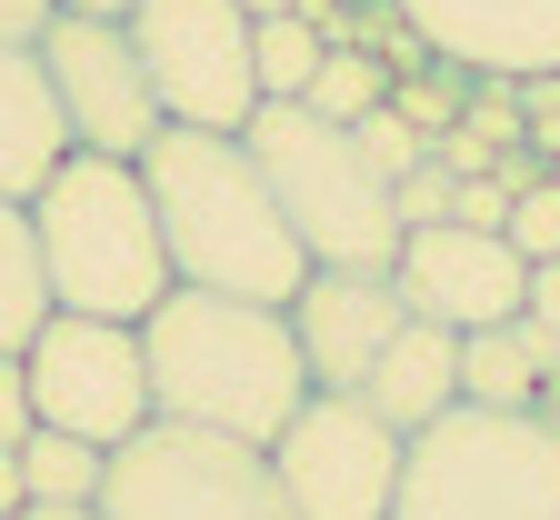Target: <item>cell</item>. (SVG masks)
<instances>
[{
    "mask_svg": "<svg viewBox=\"0 0 560 520\" xmlns=\"http://www.w3.org/2000/svg\"><path fill=\"white\" fill-rule=\"evenodd\" d=\"M140 360H151V420L221 430L270 451L291 411L311 401V370L291 340V311L231 301V290H161V311L140 321Z\"/></svg>",
    "mask_w": 560,
    "mask_h": 520,
    "instance_id": "6da1fadb",
    "label": "cell"
},
{
    "mask_svg": "<svg viewBox=\"0 0 560 520\" xmlns=\"http://www.w3.org/2000/svg\"><path fill=\"white\" fill-rule=\"evenodd\" d=\"M140 181H151V210H161L171 280L291 311V290L311 280V251L291 241V220H280V200H270L241 130H180L171 120L140 151Z\"/></svg>",
    "mask_w": 560,
    "mask_h": 520,
    "instance_id": "7a4b0ae2",
    "label": "cell"
},
{
    "mask_svg": "<svg viewBox=\"0 0 560 520\" xmlns=\"http://www.w3.org/2000/svg\"><path fill=\"white\" fill-rule=\"evenodd\" d=\"M31 231H40V270H50V301L60 311H91V321H151L171 280L161 251V210L140 161H101V151H70L40 190H31Z\"/></svg>",
    "mask_w": 560,
    "mask_h": 520,
    "instance_id": "3957f363",
    "label": "cell"
},
{
    "mask_svg": "<svg viewBox=\"0 0 560 520\" xmlns=\"http://www.w3.org/2000/svg\"><path fill=\"white\" fill-rule=\"evenodd\" d=\"M241 140H250L280 220H291V241L311 251V270H390L400 261V200L340 120H320L311 101H260Z\"/></svg>",
    "mask_w": 560,
    "mask_h": 520,
    "instance_id": "277c9868",
    "label": "cell"
},
{
    "mask_svg": "<svg viewBox=\"0 0 560 520\" xmlns=\"http://www.w3.org/2000/svg\"><path fill=\"white\" fill-rule=\"evenodd\" d=\"M390 520H560V430L540 411H441L400 451Z\"/></svg>",
    "mask_w": 560,
    "mask_h": 520,
    "instance_id": "5b68a950",
    "label": "cell"
},
{
    "mask_svg": "<svg viewBox=\"0 0 560 520\" xmlns=\"http://www.w3.org/2000/svg\"><path fill=\"white\" fill-rule=\"evenodd\" d=\"M101 520H291V500L270 481V451L221 440V430L151 420L140 440L110 451Z\"/></svg>",
    "mask_w": 560,
    "mask_h": 520,
    "instance_id": "8992f818",
    "label": "cell"
},
{
    "mask_svg": "<svg viewBox=\"0 0 560 520\" xmlns=\"http://www.w3.org/2000/svg\"><path fill=\"white\" fill-rule=\"evenodd\" d=\"M130 50L161 91V120L180 130H250L260 70H250V11L241 0H130Z\"/></svg>",
    "mask_w": 560,
    "mask_h": 520,
    "instance_id": "52a82bcc",
    "label": "cell"
},
{
    "mask_svg": "<svg viewBox=\"0 0 560 520\" xmlns=\"http://www.w3.org/2000/svg\"><path fill=\"white\" fill-rule=\"evenodd\" d=\"M31 370V411L40 430H70L91 451L151 430V360H140V321H91V311H50L40 340L21 350Z\"/></svg>",
    "mask_w": 560,
    "mask_h": 520,
    "instance_id": "ba28073f",
    "label": "cell"
},
{
    "mask_svg": "<svg viewBox=\"0 0 560 520\" xmlns=\"http://www.w3.org/2000/svg\"><path fill=\"white\" fill-rule=\"evenodd\" d=\"M400 451L410 440L350 391H311L291 430L270 440V481L291 500V520H390L400 500Z\"/></svg>",
    "mask_w": 560,
    "mask_h": 520,
    "instance_id": "9c48e42d",
    "label": "cell"
},
{
    "mask_svg": "<svg viewBox=\"0 0 560 520\" xmlns=\"http://www.w3.org/2000/svg\"><path fill=\"white\" fill-rule=\"evenodd\" d=\"M40 70H50V101L70 120V151H101V161H140L151 140L171 130L161 120V91L130 50V21H101V11H50L40 21Z\"/></svg>",
    "mask_w": 560,
    "mask_h": 520,
    "instance_id": "30bf717a",
    "label": "cell"
},
{
    "mask_svg": "<svg viewBox=\"0 0 560 520\" xmlns=\"http://www.w3.org/2000/svg\"><path fill=\"white\" fill-rule=\"evenodd\" d=\"M390 270H400L410 321H441V331L521 321V301H530V261L511 251V231H470V220H420V231H400Z\"/></svg>",
    "mask_w": 560,
    "mask_h": 520,
    "instance_id": "8fae6325",
    "label": "cell"
},
{
    "mask_svg": "<svg viewBox=\"0 0 560 520\" xmlns=\"http://www.w3.org/2000/svg\"><path fill=\"white\" fill-rule=\"evenodd\" d=\"M400 321H410L400 270H311L291 290V340H301L311 391H361L371 360L400 340Z\"/></svg>",
    "mask_w": 560,
    "mask_h": 520,
    "instance_id": "7c38bea8",
    "label": "cell"
},
{
    "mask_svg": "<svg viewBox=\"0 0 560 520\" xmlns=\"http://www.w3.org/2000/svg\"><path fill=\"white\" fill-rule=\"evenodd\" d=\"M410 41L470 70V81H530L560 70V0H390Z\"/></svg>",
    "mask_w": 560,
    "mask_h": 520,
    "instance_id": "4fadbf2b",
    "label": "cell"
},
{
    "mask_svg": "<svg viewBox=\"0 0 560 520\" xmlns=\"http://www.w3.org/2000/svg\"><path fill=\"white\" fill-rule=\"evenodd\" d=\"M70 161V120L50 101V70L31 41H0V200H31Z\"/></svg>",
    "mask_w": 560,
    "mask_h": 520,
    "instance_id": "5bb4252c",
    "label": "cell"
},
{
    "mask_svg": "<svg viewBox=\"0 0 560 520\" xmlns=\"http://www.w3.org/2000/svg\"><path fill=\"white\" fill-rule=\"evenodd\" d=\"M350 401H371L400 440L431 430L441 411H460V331H441V321H400V340L371 360V381L350 391Z\"/></svg>",
    "mask_w": 560,
    "mask_h": 520,
    "instance_id": "9a60e30c",
    "label": "cell"
},
{
    "mask_svg": "<svg viewBox=\"0 0 560 520\" xmlns=\"http://www.w3.org/2000/svg\"><path fill=\"white\" fill-rule=\"evenodd\" d=\"M550 381H560V350H550L530 321L460 331V401H470V411H540Z\"/></svg>",
    "mask_w": 560,
    "mask_h": 520,
    "instance_id": "2e32d148",
    "label": "cell"
},
{
    "mask_svg": "<svg viewBox=\"0 0 560 520\" xmlns=\"http://www.w3.org/2000/svg\"><path fill=\"white\" fill-rule=\"evenodd\" d=\"M50 270H40V231H31V200H0V350H31L50 321Z\"/></svg>",
    "mask_w": 560,
    "mask_h": 520,
    "instance_id": "e0dca14e",
    "label": "cell"
},
{
    "mask_svg": "<svg viewBox=\"0 0 560 520\" xmlns=\"http://www.w3.org/2000/svg\"><path fill=\"white\" fill-rule=\"evenodd\" d=\"M21 481H31V500H50V510H101L110 451H91V440H70V430H31V440H21Z\"/></svg>",
    "mask_w": 560,
    "mask_h": 520,
    "instance_id": "ac0fdd59",
    "label": "cell"
},
{
    "mask_svg": "<svg viewBox=\"0 0 560 520\" xmlns=\"http://www.w3.org/2000/svg\"><path fill=\"white\" fill-rule=\"evenodd\" d=\"M320 50H330V31H320L311 11H270V21H250V70H260V101H301V91L320 81Z\"/></svg>",
    "mask_w": 560,
    "mask_h": 520,
    "instance_id": "d6986e66",
    "label": "cell"
},
{
    "mask_svg": "<svg viewBox=\"0 0 560 520\" xmlns=\"http://www.w3.org/2000/svg\"><path fill=\"white\" fill-rule=\"evenodd\" d=\"M390 81H400V70H390L371 41H330V50H320V81H311L301 101H311L320 120H340V130H350V120H371V111L390 101Z\"/></svg>",
    "mask_w": 560,
    "mask_h": 520,
    "instance_id": "ffe728a7",
    "label": "cell"
},
{
    "mask_svg": "<svg viewBox=\"0 0 560 520\" xmlns=\"http://www.w3.org/2000/svg\"><path fill=\"white\" fill-rule=\"evenodd\" d=\"M350 140H361V161H371V171H381L390 190H400V181H410L420 161H431V130H420V120H410L400 101H381L371 120H350Z\"/></svg>",
    "mask_w": 560,
    "mask_h": 520,
    "instance_id": "44dd1931",
    "label": "cell"
},
{
    "mask_svg": "<svg viewBox=\"0 0 560 520\" xmlns=\"http://www.w3.org/2000/svg\"><path fill=\"white\" fill-rule=\"evenodd\" d=\"M511 251H521V261H560V171H540V181L511 200Z\"/></svg>",
    "mask_w": 560,
    "mask_h": 520,
    "instance_id": "7402d4cb",
    "label": "cell"
},
{
    "mask_svg": "<svg viewBox=\"0 0 560 520\" xmlns=\"http://www.w3.org/2000/svg\"><path fill=\"white\" fill-rule=\"evenodd\" d=\"M451 190H460V171L451 161H420L390 200H400V231H420V220H451Z\"/></svg>",
    "mask_w": 560,
    "mask_h": 520,
    "instance_id": "603a6c76",
    "label": "cell"
},
{
    "mask_svg": "<svg viewBox=\"0 0 560 520\" xmlns=\"http://www.w3.org/2000/svg\"><path fill=\"white\" fill-rule=\"evenodd\" d=\"M31 430H40V411H31V370H21V350H0V451H21Z\"/></svg>",
    "mask_w": 560,
    "mask_h": 520,
    "instance_id": "cb8c5ba5",
    "label": "cell"
},
{
    "mask_svg": "<svg viewBox=\"0 0 560 520\" xmlns=\"http://www.w3.org/2000/svg\"><path fill=\"white\" fill-rule=\"evenodd\" d=\"M521 321L560 350V261H530V301H521Z\"/></svg>",
    "mask_w": 560,
    "mask_h": 520,
    "instance_id": "d4e9b609",
    "label": "cell"
},
{
    "mask_svg": "<svg viewBox=\"0 0 560 520\" xmlns=\"http://www.w3.org/2000/svg\"><path fill=\"white\" fill-rule=\"evenodd\" d=\"M50 21V0H0V41H40Z\"/></svg>",
    "mask_w": 560,
    "mask_h": 520,
    "instance_id": "484cf974",
    "label": "cell"
},
{
    "mask_svg": "<svg viewBox=\"0 0 560 520\" xmlns=\"http://www.w3.org/2000/svg\"><path fill=\"white\" fill-rule=\"evenodd\" d=\"M31 510V481H21V451H0V520Z\"/></svg>",
    "mask_w": 560,
    "mask_h": 520,
    "instance_id": "4316f807",
    "label": "cell"
},
{
    "mask_svg": "<svg viewBox=\"0 0 560 520\" xmlns=\"http://www.w3.org/2000/svg\"><path fill=\"white\" fill-rule=\"evenodd\" d=\"M50 11H101V21H120L130 0H50Z\"/></svg>",
    "mask_w": 560,
    "mask_h": 520,
    "instance_id": "83f0119b",
    "label": "cell"
},
{
    "mask_svg": "<svg viewBox=\"0 0 560 520\" xmlns=\"http://www.w3.org/2000/svg\"><path fill=\"white\" fill-rule=\"evenodd\" d=\"M21 520H101V510H50V500H31Z\"/></svg>",
    "mask_w": 560,
    "mask_h": 520,
    "instance_id": "f1b7e54d",
    "label": "cell"
},
{
    "mask_svg": "<svg viewBox=\"0 0 560 520\" xmlns=\"http://www.w3.org/2000/svg\"><path fill=\"white\" fill-rule=\"evenodd\" d=\"M241 11H250V21H270V11H301V0H241Z\"/></svg>",
    "mask_w": 560,
    "mask_h": 520,
    "instance_id": "f546056e",
    "label": "cell"
},
{
    "mask_svg": "<svg viewBox=\"0 0 560 520\" xmlns=\"http://www.w3.org/2000/svg\"><path fill=\"white\" fill-rule=\"evenodd\" d=\"M540 420H550V430H560V381H550V391H540Z\"/></svg>",
    "mask_w": 560,
    "mask_h": 520,
    "instance_id": "4dcf8cb0",
    "label": "cell"
}]
</instances>
